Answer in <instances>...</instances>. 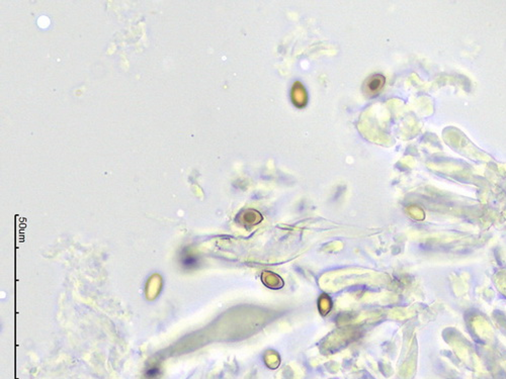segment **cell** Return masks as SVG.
<instances>
[{
  "label": "cell",
  "mask_w": 506,
  "mask_h": 379,
  "mask_svg": "<svg viewBox=\"0 0 506 379\" xmlns=\"http://www.w3.org/2000/svg\"><path fill=\"white\" fill-rule=\"evenodd\" d=\"M384 85H385V77L381 74H375V75L371 76L366 81L365 86H364L365 93L368 96L374 97L377 94H379L380 91L383 89Z\"/></svg>",
  "instance_id": "1"
},
{
  "label": "cell",
  "mask_w": 506,
  "mask_h": 379,
  "mask_svg": "<svg viewBox=\"0 0 506 379\" xmlns=\"http://www.w3.org/2000/svg\"><path fill=\"white\" fill-rule=\"evenodd\" d=\"M181 262H182V264H183L184 267L189 268V267H194L195 266V264L197 263V259H195L192 255H187V256H185V257H183L181 259Z\"/></svg>",
  "instance_id": "3"
},
{
  "label": "cell",
  "mask_w": 506,
  "mask_h": 379,
  "mask_svg": "<svg viewBox=\"0 0 506 379\" xmlns=\"http://www.w3.org/2000/svg\"><path fill=\"white\" fill-rule=\"evenodd\" d=\"M292 100L296 106L303 107L307 103V93L305 87L300 82H296L292 89Z\"/></svg>",
  "instance_id": "2"
},
{
  "label": "cell",
  "mask_w": 506,
  "mask_h": 379,
  "mask_svg": "<svg viewBox=\"0 0 506 379\" xmlns=\"http://www.w3.org/2000/svg\"><path fill=\"white\" fill-rule=\"evenodd\" d=\"M158 373H159V370L157 368H150V370H148V372L146 373V376L153 378V377L157 376Z\"/></svg>",
  "instance_id": "4"
}]
</instances>
